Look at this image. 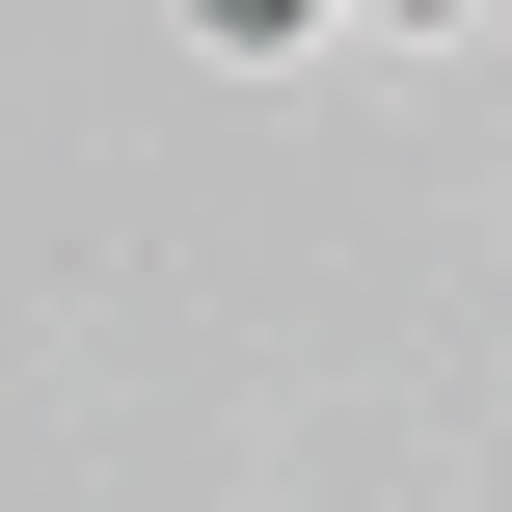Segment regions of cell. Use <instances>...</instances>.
Instances as JSON below:
<instances>
[{
	"mask_svg": "<svg viewBox=\"0 0 512 512\" xmlns=\"http://www.w3.org/2000/svg\"><path fill=\"white\" fill-rule=\"evenodd\" d=\"M351 0H189V54H324Z\"/></svg>",
	"mask_w": 512,
	"mask_h": 512,
	"instance_id": "cell-1",
	"label": "cell"
},
{
	"mask_svg": "<svg viewBox=\"0 0 512 512\" xmlns=\"http://www.w3.org/2000/svg\"><path fill=\"white\" fill-rule=\"evenodd\" d=\"M351 27H378V54H459V27H486V0H351Z\"/></svg>",
	"mask_w": 512,
	"mask_h": 512,
	"instance_id": "cell-2",
	"label": "cell"
}]
</instances>
